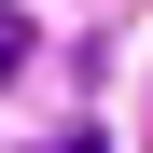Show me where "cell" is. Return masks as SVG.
<instances>
[{"instance_id": "1", "label": "cell", "mask_w": 153, "mask_h": 153, "mask_svg": "<svg viewBox=\"0 0 153 153\" xmlns=\"http://www.w3.org/2000/svg\"><path fill=\"white\" fill-rule=\"evenodd\" d=\"M28 56H42V42H28V14H0V84H14Z\"/></svg>"}]
</instances>
